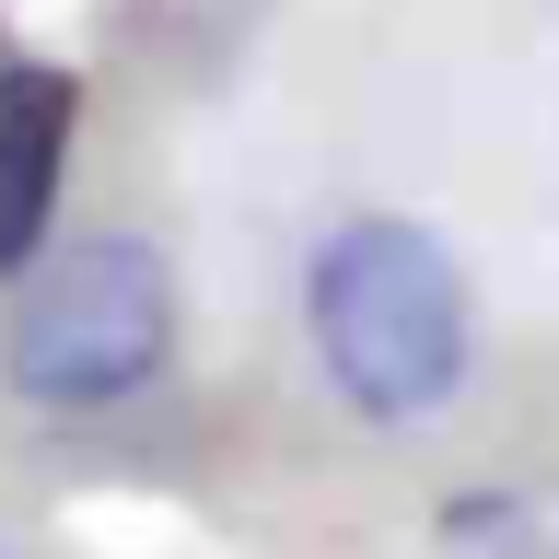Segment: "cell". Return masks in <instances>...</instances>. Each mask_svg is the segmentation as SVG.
<instances>
[{"label":"cell","mask_w":559,"mask_h":559,"mask_svg":"<svg viewBox=\"0 0 559 559\" xmlns=\"http://www.w3.org/2000/svg\"><path fill=\"white\" fill-rule=\"evenodd\" d=\"M304 326L361 419H431L466 384V280L419 222H338L304 269Z\"/></svg>","instance_id":"1"},{"label":"cell","mask_w":559,"mask_h":559,"mask_svg":"<svg viewBox=\"0 0 559 559\" xmlns=\"http://www.w3.org/2000/svg\"><path fill=\"white\" fill-rule=\"evenodd\" d=\"M175 361V280L140 234H94L24 269L12 292V396L35 408H117Z\"/></svg>","instance_id":"2"},{"label":"cell","mask_w":559,"mask_h":559,"mask_svg":"<svg viewBox=\"0 0 559 559\" xmlns=\"http://www.w3.org/2000/svg\"><path fill=\"white\" fill-rule=\"evenodd\" d=\"M70 70L47 59H12L0 70V280L35 269V245H47V210H59V164H70Z\"/></svg>","instance_id":"3"}]
</instances>
